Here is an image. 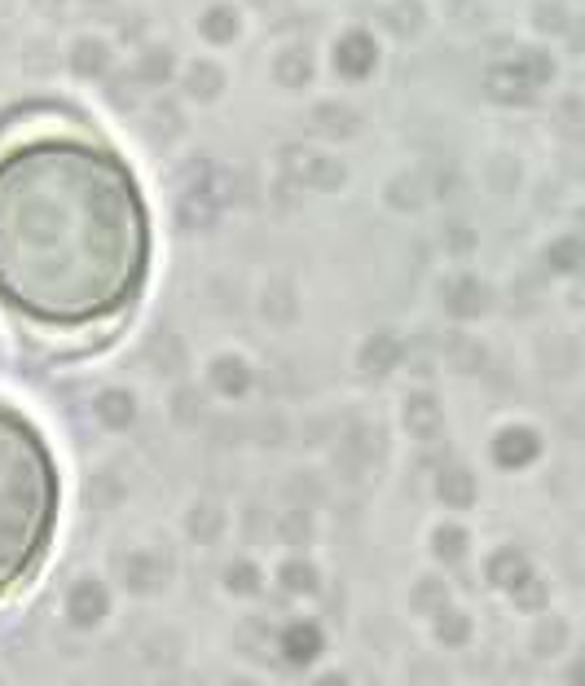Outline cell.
I'll list each match as a JSON object with an SVG mask.
<instances>
[{
	"label": "cell",
	"instance_id": "obj_1",
	"mask_svg": "<svg viewBox=\"0 0 585 686\" xmlns=\"http://www.w3.org/2000/svg\"><path fill=\"white\" fill-rule=\"evenodd\" d=\"M150 278V212L115 150L36 132L0 150V304L36 330H106Z\"/></svg>",
	"mask_w": 585,
	"mask_h": 686
},
{
	"label": "cell",
	"instance_id": "obj_2",
	"mask_svg": "<svg viewBox=\"0 0 585 686\" xmlns=\"http://www.w3.org/2000/svg\"><path fill=\"white\" fill-rule=\"evenodd\" d=\"M62 471L44 431L0 401V603L36 581L58 537Z\"/></svg>",
	"mask_w": 585,
	"mask_h": 686
}]
</instances>
